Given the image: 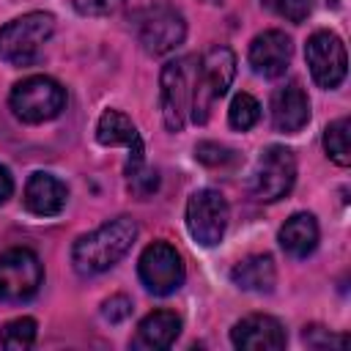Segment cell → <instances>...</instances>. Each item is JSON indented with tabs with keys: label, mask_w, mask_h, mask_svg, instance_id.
Segmentation results:
<instances>
[{
	"label": "cell",
	"mask_w": 351,
	"mask_h": 351,
	"mask_svg": "<svg viewBox=\"0 0 351 351\" xmlns=\"http://www.w3.org/2000/svg\"><path fill=\"white\" fill-rule=\"evenodd\" d=\"M195 156L208 167H225V165L236 162V151H230L228 145H219V143H200L195 148Z\"/></svg>",
	"instance_id": "24"
},
{
	"label": "cell",
	"mask_w": 351,
	"mask_h": 351,
	"mask_svg": "<svg viewBox=\"0 0 351 351\" xmlns=\"http://www.w3.org/2000/svg\"><path fill=\"white\" fill-rule=\"evenodd\" d=\"M137 222L132 217H115L96 230L80 236L71 247V266L80 277H93L112 269L134 244Z\"/></svg>",
	"instance_id": "1"
},
{
	"label": "cell",
	"mask_w": 351,
	"mask_h": 351,
	"mask_svg": "<svg viewBox=\"0 0 351 351\" xmlns=\"http://www.w3.org/2000/svg\"><path fill=\"white\" fill-rule=\"evenodd\" d=\"M324 151L326 156L340 165L348 167L351 165V145H348V118H337L324 129Z\"/></svg>",
	"instance_id": "20"
},
{
	"label": "cell",
	"mask_w": 351,
	"mask_h": 351,
	"mask_svg": "<svg viewBox=\"0 0 351 351\" xmlns=\"http://www.w3.org/2000/svg\"><path fill=\"white\" fill-rule=\"evenodd\" d=\"M69 200V189L66 184L52 176V173H33L25 184V195H22V203L25 208L33 214V217H55L63 211Z\"/></svg>",
	"instance_id": "16"
},
{
	"label": "cell",
	"mask_w": 351,
	"mask_h": 351,
	"mask_svg": "<svg viewBox=\"0 0 351 351\" xmlns=\"http://www.w3.org/2000/svg\"><path fill=\"white\" fill-rule=\"evenodd\" d=\"M178 335H181V318L173 310H154L140 321L132 348H145V351L170 348Z\"/></svg>",
	"instance_id": "17"
},
{
	"label": "cell",
	"mask_w": 351,
	"mask_h": 351,
	"mask_svg": "<svg viewBox=\"0 0 351 351\" xmlns=\"http://www.w3.org/2000/svg\"><path fill=\"white\" fill-rule=\"evenodd\" d=\"M52 33H55V16L49 11L22 14L0 27V58L11 66H30L38 60Z\"/></svg>",
	"instance_id": "3"
},
{
	"label": "cell",
	"mask_w": 351,
	"mask_h": 351,
	"mask_svg": "<svg viewBox=\"0 0 351 351\" xmlns=\"http://www.w3.org/2000/svg\"><path fill=\"white\" fill-rule=\"evenodd\" d=\"M236 77V55L228 47H211L200 63H197V80H195V99H192V121L206 123L211 115V107L228 93L230 82Z\"/></svg>",
	"instance_id": "4"
},
{
	"label": "cell",
	"mask_w": 351,
	"mask_h": 351,
	"mask_svg": "<svg viewBox=\"0 0 351 351\" xmlns=\"http://www.w3.org/2000/svg\"><path fill=\"white\" fill-rule=\"evenodd\" d=\"M8 104L14 110V115L25 123H47L52 118H58L66 107V88L47 77V74H33L19 80L11 88Z\"/></svg>",
	"instance_id": "5"
},
{
	"label": "cell",
	"mask_w": 351,
	"mask_h": 351,
	"mask_svg": "<svg viewBox=\"0 0 351 351\" xmlns=\"http://www.w3.org/2000/svg\"><path fill=\"white\" fill-rule=\"evenodd\" d=\"M296 156L285 145H269L261 151L252 170V195L261 203H274L293 189Z\"/></svg>",
	"instance_id": "9"
},
{
	"label": "cell",
	"mask_w": 351,
	"mask_h": 351,
	"mask_svg": "<svg viewBox=\"0 0 351 351\" xmlns=\"http://www.w3.org/2000/svg\"><path fill=\"white\" fill-rule=\"evenodd\" d=\"M258 118H261V104H258V99L250 96V93H236L233 101H230V110H228L230 126L239 129V132H247V129H252V126L258 123Z\"/></svg>",
	"instance_id": "22"
},
{
	"label": "cell",
	"mask_w": 351,
	"mask_h": 351,
	"mask_svg": "<svg viewBox=\"0 0 351 351\" xmlns=\"http://www.w3.org/2000/svg\"><path fill=\"white\" fill-rule=\"evenodd\" d=\"M197 55H181L167 60L159 74V107L165 126L170 132H181L192 115L195 99V80H197Z\"/></svg>",
	"instance_id": "2"
},
{
	"label": "cell",
	"mask_w": 351,
	"mask_h": 351,
	"mask_svg": "<svg viewBox=\"0 0 351 351\" xmlns=\"http://www.w3.org/2000/svg\"><path fill=\"white\" fill-rule=\"evenodd\" d=\"M269 110H271V126L282 134H296L310 121V99L296 80L285 82L271 93Z\"/></svg>",
	"instance_id": "15"
},
{
	"label": "cell",
	"mask_w": 351,
	"mask_h": 351,
	"mask_svg": "<svg viewBox=\"0 0 351 351\" xmlns=\"http://www.w3.org/2000/svg\"><path fill=\"white\" fill-rule=\"evenodd\" d=\"M137 274H140V282L145 285V291H151L154 296H170L186 280L184 258L170 241L148 244L137 261Z\"/></svg>",
	"instance_id": "8"
},
{
	"label": "cell",
	"mask_w": 351,
	"mask_h": 351,
	"mask_svg": "<svg viewBox=\"0 0 351 351\" xmlns=\"http://www.w3.org/2000/svg\"><path fill=\"white\" fill-rule=\"evenodd\" d=\"M230 343L241 351H280L288 343L282 324L274 315H247L233 324Z\"/></svg>",
	"instance_id": "14"
},
{
	"label": "cell",
	"mask_w": 351,
	"mask_h": 351,
	"mask_svg": "<svg viewBox=\"0 0 351 351\" xmlns=\"http://www.w3.org/2000/svg\"><path fill=\"white\" fill-rule=\"evenodd\" d=\"M271 14H277V16H282V19H288V22H293V25H299V22H304L307 16H310V11H313V0H261Z\"/></svg>",
	"instance_id": "23"
},
{
	"label": "cell",
	"mask_w": 351,
	"mask_h": 351,
	"mask_svg": "<svg viewBox=\"0 0 351 351\" xmlns=\"http://www.w3.org/2000/svg\"><path fill=\"white\" fill-rule=\"evenodd\" d=\"M129 315H132V299H129V296L115 293V296L104 299V304H101V318H104V321L121 324V321H126Z\"/></svg>",
	"instance_id": "25"
},
{
	"label": "cell",
	"mask_w": 351,
	"mask_h": 351,
	"mask_svg": "<svg viewBox=\"0 0 351 351\" xmlns=\"http://www.w3.org/2000/svg\"><path fill=\"white\" fill-rule=\"evenodd\" d=\"M123 0H71L74 11L82 16H110L121 8Z\"/></svg>",
	"instance_id": "27"
},
{
	"label": "cell",
	"mask_w": 351,
	"mask_h": 351,
	"mask_svg": "<svg viewBox=\"0 0 351 351\" xmlns=\"http://www.w3.org/2000/svg\"><path fill=\"white\" fill-rule=\"evenodd\" d=\"M44 282V266L27 247H11L0 255V302H27Z\"/></svg>",
	"instance_id": "7"
},
{
	"label": "cell",
	"mask_w": 351,
	"mask_h": 351,
	"mask_svg": "<svg viewBox=\"0 0 351 351\" xmlns=\"http://www.w3.org/2000/svg\"><path fill=\"white\" fill-rule=\"evenodd\" d=\"M230 280L236 288L241 291H255V293H269L277 282V269L271 255L261 252V255H247L244 261H239L230 269Z\"/></svg>",
	"instance_id": "19"
},
{
	"label": "cell",
	"mask_w": 351,
	"mask_h": 351,
	"mask_svg": "<svg viewBox=\"0 0 351 351\" xmlns=\"http://www.w3.org/2000/svg\"><path fill=\"white\" fill-rule=\"evenodd\" d=\"M134 33H137V41L143 44V49L148 55L159 58V55H170L173 49H178L184 44L186 22H184L181 11H176L173 5L154 3L137 14Z\"/></svg>",
	"instance_id": "6"
},
{
	"label": "cell",
	"mask_w": 351,
	"mask_h": 351,
	"mask_svg": "<svg viewBox=\"0 0 351 351\" xmlns=\"http://www.w3.org/2000/svg\"><path fill=\"white\" fill-rule=\"evenodd\" d=\"M230 208L222 192L197 189L186 200V230L200 247H217L228 230Z\"/></svg>",
	"instance_id": "10"
},
{
	"label": "cell",
	"mask_w": 351,
	"mask_h": 351,
	"mask_svg": "<svg viewBox=\"0 0 351 351\" xmlns=\"http://www.w3.org/2000/svg\"><path fill=\"white\" fill-rule=\"evenodd\" d=\"M304 60L310 66V74L318 88L332 90L346 80L348 71V58H346V44L337 33L332 30H315L307 44H304Z\"/></svg>",
	"instance_id": "11"
},
{
	"label": "cell",
	"mask_w": 351,
	"mask_h": 351,
	"mask_svg": "<svg viewBox=\"0 0 351 351\" xmlns=\"http://www.w3.org/2000/svg\"><path fill=\"white\" fill-rule=\"evenodd\" d=\"M36 332H38V324L33 318L22 315V318H14V321H8L3 326L0 343L5 348H11V351H25V348H30L36 343Z\"/></svg>",
	"instance_id": "21"
},
{
	"label": "cell",
	"mask_w": 351,
	"mask_h": 351,
	"mask_svg": "<svg viewBox=\"0 0 351 351\" xmlns=\"http://www.w3.org/2000/svg\"><path fill=\"white\" fill-rule=\"evenodd\" d=\"M280 247L291 258H307L318 247V222L307 211H296L280 228Z\"/></svg>",
	"instance_id": "18"
},
{
	"label": "cell",
	"mask_w": 351,
	"mask_h": 351,
	"mask_svg": "<svg viewBox=\"0 0 351 351\" xmlns=\"http://www.w3.org/2000/svg\"><path fill=\"white\" fill-rule=\"evenodd\" d=\"M302 340H304L307 346H313V348H329V346L343 348V346L348 343L346 335H332V332H326V329H321V326H304Z\"/></svg>",
	"instance_id": "26"
},
{
	"label": "cell",
	"mask_w": 351,
	"mask_h": 351,
	"mask_svg": "<svg viewBox=\"0 0 351 351\" xmlns=\"http://www.w3.org/2000/svg\"><path fill=\"white\" fill-rule=\"evenodd\" d=\"M293 55V44L282 30H263L250 41V66L258 77L277 80L285 74Z\"/></svg>",
	"instance_id": "13"
},
{
	"label": "cell",
	"mask_w": 351,
	"mask_h": 351,
	"mask_svg": "<svg viewBox=\"0 0 351 351\" xmlns=\"http://www.w3.org/2000/svg\"><path fill=\"white\" fill-rule=\"evenodd\" d=\"M11 192H14V176L5 165H0V206L11 197Z\"/></svg>",
	"instance_id": "28"
},
{
	"label": "cell",
	"mask_w": 351,
	"mask_h": 351,
	"mask_svg": "<svg viewBox=\"0 0 351 351\" xmlns=\"http://www.w3.org/2000/svg\"><path fill=\"white\" fill-rule=\"evenodd\" d=\"M96 140L101 143V145H126L129 148V159H126V176H132V173H137V170H143V154H145V148H143V137H140V132H137V126L132 123V118L129 115H123L121 110H104L101 115H99V121H96Z\"/></svg>",
	"instance_id": "12"
}]
</instances>
